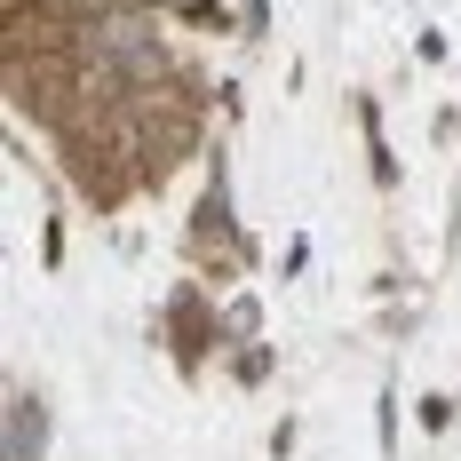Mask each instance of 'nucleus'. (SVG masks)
Wrapping results in <instances>:
<instances>
[{
    "mask_svg": "<svg viewBox=\"0 0 461 461\" xmlns=\"http://www.w3.org/2000/svg\"><path fill=\"white\" fill-rule=\"evenodd\" d=\"M8 454L32 461V398H16V429H8Z\"/></svg>",
    "mask_w": 461,
    "mask_h": 461,
    "instance_id": "f03ea898",
    "label": "nucleus"
},
{
    "mask_svg": "<svg viewBox=\"0 0 461 461\" xmlns=\"http://www.w3.org/2000/svg\"><path fill=\"white\" fill-rule=\"evenodd\" d=\"M80 56H88L95 72H104V64H151V32H143L136 16H112V8H95L88 24H80Z\"/></svg>",
    "mask_w": 461,
    "mask_h": 461,
    "instance_id": "f257e3e1",
    "label": "nucleus"
},
{
    "mask_svg": "<svg viewBox=\"0 0 461 461\" xmlns=\"http://www.w3.org/2000/svg\"><path fill=\"white\" fill-rule=\"evenodd\" d=\"M176 8H199V16H207V8H215V0H176Z\"/></svg>",
    "mask_w": 461,
    "mask_h": 461,
    "instance_id": "7ed1b4c3",
    "label": "nucleus"
}]
</instances>
